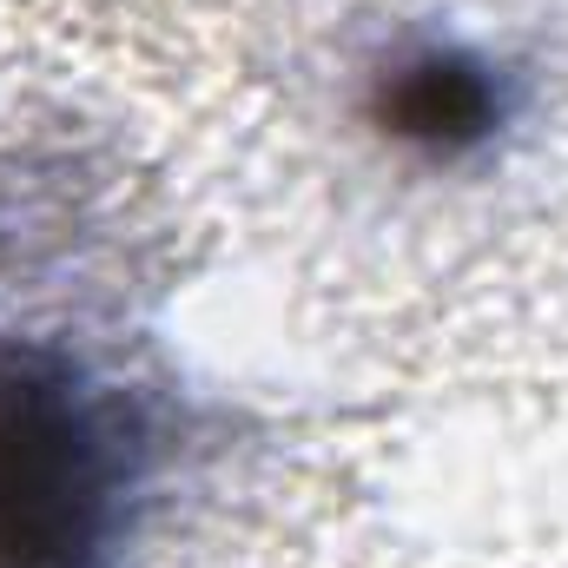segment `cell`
I'll return each instance as SVG.
<instances>
[{
	"mask_svg": "<svg viewBox=\"0 0 568 568\" xmlns=\"http://www.w3.org/2000/svg\"><path fill=\"white\" fill-rule=\"evenodd\" d=\"M205 404L67 324H0V568H140Z\"/></svg>",
	"mask_w": 568,
	"mask_h": 568,
	"instance_id": "obj_1",
	"label": "cell"
},
{
	"mask_svg": "<svg viewBox=\"0 0 568 568\" xmlns=\"http://www.w3.org/2000/svg\"><path fill=\"white\" fill-rule=\"evenodd\" d=\"M337 113L404 179H496L549 126V60L489 13L390 7L351 27Z\"/></svg>",
	"mask_w": 568,
	"mask_h": 568,
	"instance_id": "obj_2",
	"label": "cell"
}]
</instances>
